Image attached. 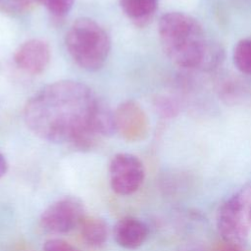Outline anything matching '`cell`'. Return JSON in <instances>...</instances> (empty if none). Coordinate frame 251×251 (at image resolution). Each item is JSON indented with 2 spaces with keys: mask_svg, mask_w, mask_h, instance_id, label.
<instances>
[{
  "mask_svg": "<svg viewBox=\"0 0 251 251\" xmlns=\"http://www.w3.org/2000/svg\"><path fill=\"white\" fill-rule=\"evenodd\" d=\"M66 47L80 68L94 72L106 62L111 40L99 24L90 19H79L73 24L67 33Z\"/></svg>",
  "mask_w": 251,
  "mask_h": 251,
  "instance_id": "3",
  "label": "cell"
},
{
  "mask_svg": "<svg viewBox=\"0 0 251 251\" xmlns=\"http://www.w3.org/2000/svg\"><path fill=\"white\" fill-rule=\"evenodd\" d=\"M43 251H80V250L63 239L52 238L47 240L44 243Z\"/></svg>",
  "mask_w": 251,
  "mask_h": 251,
  "instance_id": "16",
  "label": "cell"
},
{
  "mask_svg": "<svg viewBox=\"0 0 251 251\" xmlns=\"http://www.w3.org/2000/svg\"><path fill=\"white\" fill-rule=\"evenodd\" d=\"M220 251H241V250H239V249H237L235 247H226V248H224V249H222Z\"/></svg>",
  "mask_w": 251,
  "mask_h": 251,
  "instance_id": "18",
  "label": "cell"
},
{
  "mask_svg": "<svg viewBox=\"0 0 251 251\" xmlns=\"http://www.w3.org/2000/svg\"><path fill=\"white\" fill-rule=\"evenodd\" d=\"M232 61L239 72L251 75V38L240 39L234 45Z\"/></svg>",
  "mask_w": 251,
  "mask_h": 251,
  "instance_id": "12",
  "label": "cell"
},
{
  "mask_svg": "<svg viewBox=\"0 0 251 251\" xmlns=\"http://www.w3.org/2000/svg\"><path fill=\"white\" fill-rule=\"evenodd\" d=\"M36 0H0V10L13 15L27 12Z\"/></svg>",
  "mask_w": 251,
  "mask_h": 251,
  "instance_id": "13",
  "label": "cell"
},
{
  "mask_svg": "<svg viewBox=\"0 0 251 251\" xmlns=\"http://www.w3.org/2000/svg\"><path fill=\"white\" fill-rule=\"evenodd\" d=\"M56 17L66 16L72 9L75 0H36Z\"/></svg>",
  "mask_w": 251,
  "mask_h": 251,
  "instance_id": "14",
  "label": "cell"
},
{
  "mask_svg": "<svg viewBox=\"0 0 251 251\" xmlns=\"http://www.w3.org/2000/svg\"><path fill=\"white\" fill-rule=\"evenodd\" d=\"M110 184L117 194L130 195L143 183L145 170L142 162L129 153H119L113 157L109 167Z\"/></svg>",
  "mask_w": 251,
  "mask_h": 251,
  "instance_id": "6",
  "label": "cell"
},
{
  "mask_svg": "<svg viewBox=\"0 0 251 251\" xmlns=\"http://www.w3.org/2000/svg\"><path fill=\"white\" fill-rule=\"evenodd\" d=\"M16 65L28 74L42 73L50 61L49 45L41 39H30L24 42L15 52Z\"/></svg>",
  "mask_w": 251,
  "mask_h": 251,
  "instance_id": "8",
  "label": "cell"
},
{
  "mask_svg": "<svg viewBox=\"0 0 251 251\" xmlns=\"http://www.w3.org/2000/svg\"><path fill=\"white\" fill-rule=\"evenodd\" d=\"M149 230L145 223L133 217L121 219L114 227V236L117 243L126 249H136L141 246Z\"/></svg>",
  "mask_w": 251,
  "mask_h": 251,
  "instance_id": "9",
  "label": "cell"
},
{
  "mask_svg": "<svg viewBox=\"0 0 251 251\" xmlns=\"http://www.w3.org/2000/svg\"><path fill=\"white\" fill-rule=\"evenodd\" d=\"M158 32L164 52L177 67L212 69L222 59L223 51L208 42L199 22L185 13L164 14Z\"/></svg>",
  "mask_w": 251,
  "mask_h": 251,
  "instance_id": "2",
  "label": "cell"
},
{
  "mask_svg": "<svg viewBox=\"0 0 251 251\" xmlns=\"http://www.w3.org/2000/svg\"><path fill=\"white\" fill-rule=\"evenodd\" d=\"M8 169V165H7V161L4 158V156L0 153V178L6 174Z\"/></svg>",
  "mask_w": 251,
  "mask_h": 251,
  "instance_id": "17",
  "label": "cell"
},
{
  "mask_svg": "<svg viewBox=\"0 0 251 251\" xmlns=\"http://www.w3.org/2000/svg\"><path fill=\"white\" fill-rule=\"evenodd\" d=\"M99 102L83 83L57 81L46 85L27 101L24 118L29 129L47 141L90 149L99 137L94 127Z\"/></svg>",
  "mask_w": 251,
  "mask_h": 251,
  "instance_id": "1",
  "label": "cell"
},
{
  "mask_svg": "<svg viewBox=\"0 0 251 251\" xmlns=\"http://www.w3.org/2000/svg\"><path fill=\"white\" fill-rule=\"evenodd\" d=\"M78 227L82 240L89 247L100 248L107 241L108 226L100 218L85 216Z\"/></svg>",
  "mask_w": 251,
  "mask_h": 251,
  "instance_id": "11",
  "label": "cell"
},
{
  "mask_svg": "<svg viewBox=\"0 0 251 251\" xmlns=\"http://www.w3.org/2000/svg\"><path fill=\"white\" fill-rule=\"evenodd\" d=\"M124 13L136 25L150 22L158 8V0H119Z\"/></svg>",
  "mask_w": 251,
  "mask_h": 251,
  "instance_id": "10",
  "label": "cell"
},
{
  "mask_svg": "<svg viewBox=\"0 0 251 251\" xmlns=\"http://www.w3.org/2000/svg\"><path fill=\"white\" fill-rule=\"evenodd\" d=\"M84 217L82 201L75 196H66L43 211L40 225L48 232L66 233L79 226Z\"/></svg>",
  "mask_w": 251,
  "mask_h": 251,
  "instance_id": "5",
  "label": "cell"
},
{
  "mask_svg": "<svg viewBox=\"0 0 251 251\" xmlns=\"http://www.w3.org/2000/svg\"><path fill=\"white\" fill-rule=\"evenodd\" d=\"M155 107L160 115L164 117H173L177 113V105L176 103L169 97L161 96L156 99Z\"/></svg>",
  "mask_w": 251,
  "mask_h": 251,
  "instance_id": "15",
  "label": "cell"
},
{
  "mask_svg": "<svg viewBox=\"0 0 251 251\" xmlns=\"http://www.w3.org/2000/svg\"><path fill=\"white\" fill-rule=\"evenodd\" d=\"M217 226L226 241L240 243L247 238L251 230V185L240 188L223 203Z\"/></svg>",
  "mask_w": 251,
  "mask_h": 251,
  "instance_id": "4",
  "label": "cell"
},
{
  "mask_svg": "<svg viewBox=\"0 0 251 251\" xmlns=\"http://www.w3.org/2000/svg\"><path fill=\"white\" fill-rule=\"evenodd\" d=\"M117 130L127 140L142 139L148 130V120L142 108L128 100L118 106L115 111Z\"/></svg>",
  "mask_w": 251,
  "mask_h": 251,
  "instance_id": "7",
  "label": "cell"
}]
</instances>
